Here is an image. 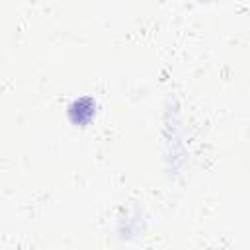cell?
<instances>
[{
	"label": "cell",
	"instance_id": "obj_1",
	"mask_svg": "<svg viewBox=\"0 0 250 250\" xmlns=\"http://www.w3.org/2000/svg\"><path fill=\"white\" fill-rule=\"evenodd\" d=\"M94 111H96L94 100H90V98H80V100H76V102L68 107V117H70V121L76 123V125H86V123H90V119L94 117Z\"/></svg>",
	"mask_w": 250,
	"mask_h": 250
}]
</instances>
